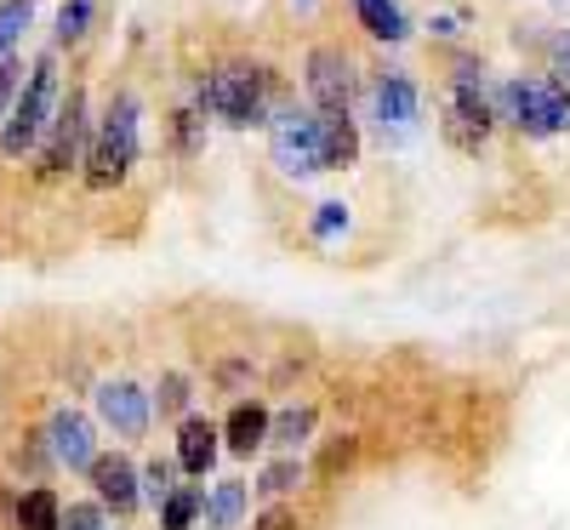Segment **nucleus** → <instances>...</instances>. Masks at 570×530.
I'll use <instances>...</instances> for the list:
<instances>
[{
	"label": "nucleus",
	"instance_id": "1",
	"mask_svg": "<svg viewBox=\"0 0 570 530\" xmlns=\"http://www.w3.org/2000/svg\"><path fill=\"white\" fill-rule=\"evenodd\" d=\"M195 109L234 131H257L279 109V80H274V69H263L252 58H223L195 80Z\"/></svg>",
	"mask_w": 570,
	"mask_h": 530
},
{
	"label": "nucleus",
	"instance_id": "2",
	"mask_svg": "<svg viewBox=\"0 0 570 530\" xmlns=\"http://www.w3.org/2000/svg\"><path fill=\"white\" fill-rule=\"evenodd\" d=\"M86 188L91 195H109V188L131 183L137 160H142V104L131 86H115L104 115L91 120V137H86Z\"/></svg>",
	"mask_w": 570,
	"mask_h": 530
},
{
	"label": "nucleus",
	"instance_id": "3",
	"mask_svg": "<svg viewBox=\"0 0 570 530\" xmlns=\"http://www.w3.org/2000/svg\"><path fill=\"white\" fill-rule=\"evenodd\" d=\"M440 131H445L451 149H462V155H480L491 143V131H497V80H491V69L473 52L451 58L445 98H440Z\"/></svg>",
	"mask_w": 570,
	"mask_h": 530
},
{
	"label": "nucleus",
	"instance_id": "4",
	"mask_svg": "<svg viewBox=\"0 0 570 530\" xmlns=\"http://www.w3.org/2000/svg\"><path fill=\"white\" fill-rule=\"evenodd\" d=\"M497 126H513L519 137L548 143L570 131V86L553 75H508L497 80Z\"/></svg>",
	"mask_w": 570,
	"mask_h": 530
},
{
	"label": "nucleus",
	"instance_id": "5",
	"mask_svg": "<svg viewBox=\"0 0 570 530\" xmlns=\"http://www.w3.org/2000/svg\"><path fill=\"white\" fill-rule=\"evenodd\" d=\"M58 98H63V80H58V46H52V52H40V58L29 63V75H23V86H18L7 120H0V155H7V160L35 155L46 120H52V109H58Z\"/></svg>",
	"mask_w": 570,
	"mask_h": 530
},
{
	"label": "nucleus",
	"instance_id": "6",
	"mask_svg": "<svg viewBox=\"0 0 570 530\" xmlns=\"http://www.w3.org/2000/svg\"><path fill=\"white\" fill-rule=\"evenodd\" d=\"M360 98H365V120L376 126V137H383L389 149L405 143V137H416V126H422V86H416L411 69H400V63L365 69Z\"/></svg>",
	"mask_w": 570,
	"mask_h": 530
},
{
	"label": "nucleus",
	"instance_id": "7",
	"mask_svg": "<svg viewBox=\"0 0 570 530\" xmlns=\"http://www.w3.org/2000/svg\"><path fill=\"white\" fill-rule=\"evenodd\" d=\"M360 80H365V69L354 63L343 40H314L303 52V91H308V109H320V115H354Z\"/></svg>",
	"mask_w": 570,
	"mask_h": 530
},
{
	"label": "nucleus",
	"instance_id": "8",
	"mask_svg": "<svg viewBox=\"0 0 570 530\" xmlns=\"http://www.w3.org/2000/svg\"><path fill=\"white\" fill-rule=\"evenodd\" d=\"M86 137H91V98H86V86H69L58 98V109H52V120H46V131H40L35 177L40 183L69 177L80 166V155H86Z\"/></svg>",
	"mask_w": 570,
	"mask_h": 530
},
{
	"label": "nucleus",
	"instance_id": "9",
	"mask_svg": "<svg viewBox=\"0 0 570 530\" xmlns=\"http://www.w3.org/2000/svg\"><path fill=\"white\" fill-rule=\"evenodd\" d=\"M268 160L279 177H314L320 166V115L297 98H279V109L268 115Z\"/></svg>",
	"mask_w": 570,
	"mask_h": 530
},
{
	"label": "nucleus",
	"instance_id": "10",
	"mask_svg": "<svg viewBox=\"0 0 570 530\" xmlns=\"http://www.w3.org/2000/svg\"><path fill=\"white\" fill-rule=\"evenodd\" d=\"M91 405H98V422L115 433V440H142V433H149V416H155L142 382H131V376H104Z\"/></svg>",
	"mask_w": 570,
	"mask_h": 530
},
{
	"label": "nucleus",
	"instance_id": "11",
	"mask_svg": "<svg viewBox=\"0 0 570 530\" xmlns=\"http://www.w3.org/2000/svg\"><path fill=\"white\" fill-rule=\"evenodd\" d=\"M86 479H91V502H98L104 513H137L142 508V485H137V462L126 457V451H98L91 457V468H86Z\"/></svg>",
	"mask_w": 570,
	"mask_h": 530
},
{
	"label": "nucleus",
	"instance_id": "12",
	"mask_svg": "<svg viewBox=\"0 0 570 530\" xmlns=\"http://www.w3.org/2000/svg\"><path fill=\"white\" fill-rule=\"evenodd\" d=\"M40 440H46V451H52V462L69 468V473H86L91 457H98V428H91V416H80L69 405H58L52 416H46Z\"/></svg>",
	"mask_w": 570,
	"mask_h": 530
},
{
	"label": "nucleus",
	"instance_id": "13",
	"mask_svg": "<svg viewBox=\"0 0 570 530\" xmlns=\"http://www.w3.org/2000/svg\"><path fill=\"white\" fill-rule=\"evenodd\" d=\"M217 457H223V433H217V422L212 416H183L177 422V468L188 473V479H206L212 468H217Z\"/></svg>",
	"mask_w": 570,
	"mask_h": 530
},
{
	"label": "nucleus",
	"instance_id": "14",
	"mask_svg": "<svg viewBox=\"0 0 570 530\" xmlns=\"http://www.w3.org/2000/svg\"><path fill=\"white\" fill-rule=\"evenodd\" d=\"M320 115V109H314ZM365 155V131L354 115H320V166L325 171H354Z\"/></svg>",
	"mask_w": 570,
	"mask_h": 530
},
{
	"label": "nucleus",
	"instance_id": "15",
	"mask_svg": "<svg viewBox=\"0 0 570 530\" xmlns=\"http://www.w3.org/2000/svg\"><path fill=\"white\" fill-rule=\"evenodd\" d=\"M217 433H223V445H228L234 457L263 451V440H268V405H263V400H240V405L217 422Z\"/></svg>",
	"mask_w": 570,
	"mask_h": 530
},
{
	"label": "nucleus",
	"instance_id": "16",
	"mask_svg": "<svg viewBox=\"0 0 570 530\" xmlns=\"http://www.w3.org/2000/svg\"><path fill=\"white\" fill-rule=\"evenodd\" d=\"M354 7V23L376 40V46H405L411 40V18L400 0H348Z\"/></svg>",
	"mask_w": 570,
	"mask_h": 530
},
{
	"label": "nucleus",
	"instance_id": "17",
	"mask_svg": "<svg viewBox=\"0 0 570 530\" xmlns=\"http://www.w3.org/2000/svg\"><path fill=\"white\" fill-rule=\"evenodd\" d=\"M314 428H320V411H314L308 400H303V405H285V411H268V440H263V445L297 457V451L314 440Z\"/></svg>",
	"mask_w": 570,
	"mask_h": 530
},
{
	"label": "nucleus",
	"instance_id": "18",
	"mask_svg": "<svg viewBox=\"0 0 570 530\" xmlns=\"http://www.w3.org/2000/svg\"><path fill=\"white\" fill-rule=\"evenodd\" d=\"M200 519H206V530H240V519H246V479H217Z\"/></svg>",
	"mask_w": 570,
	"mask_h": 530
},
{
	"label": "nucleus",
	"instance_id": "19",
	"mask_svg": "<svg viewBox=\"0 0 570 530\" xmlns=\"http://www.w3.org/2000/svg\"><path fill=\"white\" fill-rule=\"evenodd\" d=\"M303 479H308V462H303V457H274V462L257 473V485H252V491H257L263 502H279V497H292Z\"/></svg>",
	"mask_w": 570,
	"mask_h": 530
},
{
	"label": "nucleus",
	"instance_id": "20",
	"mask_svg": "<svg viewBox=\"0 0 570 530\" xmlns=\"http://www.w3.org/2000/svg\"><path fill=\"white\" fill-rule=\"evenodd\" d=\"M58 524H63V502H58V491L35 485V491L18 497V530H58Z\"/></svg>",
	"mask_w": 570,
	"mask_h": 530
},
{
	"label": "nucleus",
	"instance_id": "21",
	"mask_svg": "<svg viewBox=\"0 0 570 530\" xmlns=\"http://www.w3.org/2000/svg\"><path fill=\"white\" fill-rule=\"evenodd\" d=\"M206 508V485H171V497L160 502V530H195Z\"/></svg>",
	"mask_w": 570,
	"mask_h": 530
},
{
	"label": "nucleus",
	"instance_id": "22",
	"mask_svg": "<svg viewBox=\"0 0 570 530\" xmlns=\"http://www.w3.org/2000/svg\"><path fill=\"white\" fill-rule=\"evenodd\" d=\"M149 405H155L166 422H183L188 405H195V382H188L183 371H160V389L149 394Z\"/></svg>",
	"mask_w": 570,
	"mask_h": 530
},
{
	"label": "nucleus",
	"instance_id": "23",
	"mask_svg": "<svg viewBox=\"0 0 570 530\" xmlns=\"http://www.w3.org/2000/svg\"><path fill=\"white\" fill-rule=\"evenodd\" d=\"M91 18H98V0H63L52 23V46H80L91 35Z\"/></svg>",
	"mask_w": 570,
	"mask_h": 530
},
{
	"label": "nucleus",
	"instance_id": "24",
	"mask_svg": "<svg viewBox=\"0 0 570 530\" xmlns=\"http://www.w3.org/2000/svg\"><path fill=\"white\" fill-rule=\"evenodd\" d=\"M171 149H177L183 160H195V155L206 149V115H200L195 104H183V109L171 115Z\"/></svg>",
	"mask_w": 570,
	"mask_h": 530
},
{
	"label": "nucleus",
	"instance_id": "25",
	"mask_svg": "<svg viewBox=\"0 0 570 530\" xmlns=\"http://www.w3.org/2000/svg\"><path fill=\"white\" fill-rule=\"evenodd\" d=\"M29 23H35V0H0V58L18 52Z\"/></svg>",
	"mask_w": 570,
	"mask_h": 530
},
{
	"label": "nucleus",
	"instance_id": "26",
	"mask_svg": "<svg viewBox=\"0 0 570 530\" xmlns=\"http://www.w3.org/2000/svg\"><path fill=\"white\" fill-rule=\"evenodd\" d=\"M137 485H142V502H166L171 497V485H177V462L171 457H155V462H142L137 468Z\"/></svg>",
	"mask_w": 570,
	"mask_h": 530
},
{
	"label": "nucleus",
	"instance_id": "27",
	"mask_svg": "<svg viewBox=\"0 0 570 530\" xmlns=\"http://www.w3.org/2000/svg\"><path fill=\"white\" fill-rule=\"evenodd\" d=\"M23 58L12 52V58H0V120H7V109H12V98H18V86H23Z\"/></svg>",
	"mask_w": 570,
	"mask_h": 530
},
{
	"label": "nucleus",
	"instance_id": "28",
	"mask_svg": "<svg viewBox=\"0 0 570 530\" xmlns=\"http://www.w3.org/2000/svg\"><path fill=\"white\" fill-rule=\"evenodd\" d=\"M58 530H109V524H104V508L98 502H69Z\"/></svg>",
	"mask_w": 570,
	"mask_h": 530
},
{
	"label": "nucleus",
	"instance_id": "29",
	"mask_svg": "<svg viewBox=\"0 0 570 530\" xmlns=\"http://www.w3.org/2000/svg\"><path fill=\"white\" fill-rule=\"evenodd\" d=\"M252 530H303V519H297V508H285V502H268L257 519H252Z\"/></svg>",
	"mask_w": 570,
	"mask_h": 530
},
{
	"label": "nucleus",
	"instance_id": "30",
	"mask_svg": "<svg viewBox=\"0 0 570 530\" xmlns=\"http://www.w3.org/2000/svg\"><path fill=\"white\" fill-rule=\"evenodd\" d=\"M354 451H360L354 440H343V445L331 440V445L320 451V468H314V473H320V479H331V473H337V468H348V462H354Z\"/></svg>",
	"mask_w": 570,
	"mask_h": 530
},
{
	"label": "nucleus",
	"instance_id": "31",
	"mask_svg": "<svg viewBox=\"0 0 570 530\" xmlns=\"http://www.w3.org/2000/svg\"><path fill=\"white\" fill-rule=\"evenodd\" d=\"M212 382H217V389H246V382H252V360H223L217 371H212Z\"/></svg>",
	"mask_w": 570,
	"mask_h": 530
},
{
	"label": "nucleus",
	"instance_id": "32",
	"mask_svg": "<svg viewBox=\"0 0 570 530\" xmlns=\"http://www.w3.org/2000/svg\"><path fill=\"white\" fill-rule=\"evenodd\" d=\"M314 212H320V217H314V234H320V239H331V234L348 223V206H343V200H325V206H314Z\"/></svg>",
	"mask_w": 570,
	"mask_h": 530
},
{
	"label": "nucleus",
	"instance_id": "33",
	"mask_svg": "<svg viewBox=\"0 0 570 530\" xmlns=\"http://www.w3.org/2000/svg\"><path fill=\"white\" fill-rule=\"evenodd\" d=\"M548 58H553V80H564V86H570V35H553Z\"/></svg>",
	"mask_w": 570,
	"mask_h": 530
},
{
	"label": "nucleus",
	"instance_id": "34",
	"mask_svg": "<svg viewBox=\"0 0 570 530\" xmlns=\"http://www.w3.org/2000/svg\"><path fill=\"white\" fill-rule=\"evenodd\" d=\"M428 29H434L440 40H451V35H462V23H456V18H434V23H428Z\"/></svg>",
	"mask_w": 570,
	"mask_h": 530
},
{
	"label": "nucleus",
	"instance_id": "35",
	"mask_svg": "<svg viewBox=\"0 0 570 530\" xmlns=\"http://www.w3.org/2000/svg\"><path fill=\"white\" fill-rule=\"evenodd\" d=\"M292 12H297V18H314V12H320V0H292Z\"/></svg>",
	"mask_w": 570,
	"mask_h": 530
}]
</instances>
